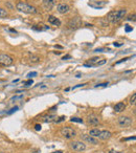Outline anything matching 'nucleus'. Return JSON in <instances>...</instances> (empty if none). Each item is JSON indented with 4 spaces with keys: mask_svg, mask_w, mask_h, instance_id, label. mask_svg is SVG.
<instances>
[{
    "mask_svg": "<svg viewBox=\"0 0 136 153\" xmlns=\"http://www.w3.org/2000/svg\"><path fill=\"white\" fill-rule=\"evenodd\" d=\"M127 11L126 10H118V11H112L107 15L106 20L109 21L110 23H117L126 16Z\"/></svg>",
    "mask_w": 136,
    "mask_h": 153,
    "instance_id": "nucleus-1",
    "label": "nucleus"
},
{
    "mask_svg": "<svg viewBox=\"0 0 136 153\" xmlns=\"http://www.w3.org/2000/svg\"><path fill=\"white\" fill-rule=\"evenodd\" d=\"M18 11H20V12H23L25 14H37L38 11L36 9L35 6L32 5H29L27 3L25 2H18L17 5H16Z\"/></svg>",
    "mask_w": 136,
    "mask_h": 153,
    "instance_id": "nucleus-2",
    "label": "nucleus"
},
{
    "mask_svg": "<svg viewBox=\"0 0 136 153\" xmlns=\"http://www.w3.org/2000/svg\"><path fill=\"white\" fill-rule=\"evenodd\" d=\"M61 134H62V136H63V137H65V139H73L75 135H76V132H75L72 128L63 127L61 129Z\"/></svg>",
    "mask_w": 136,
    "mask_h": 153,
    "instance_id": "nucleus-3",
    "label": "nucleus"
},
{
    "mask_svg": "<svg viewBox=\"0 0 136 153\" xmlns=\"http://www.w3.org/2000/svg\"><path fill=\"white\" fill-rule=\"evenodd\" d=\"M14 60L9 55H6V54H2L0 55V65L1 66H9L12 65Z\"/></svg>",
    "mask_w": 136,
    "mask_h": 153,
    "instance_id": "nucleus-4",
    "label": "nucleus"
},
{
    "mask_svg": "<svg viewBox=\"0 0 136 153\" xmlns=\"http://www.w3.org/2000/svg\"><path fill=\"white\" fill-rule=\"evenodd\" d=\"M70 147L72 148L74 151H78V152H83V151L86 150V145L83 141H71L70 143Z\"/></svg>",
    "mask_w": 136,
    "mask_h": 153,
    "instance_id": "nucleus-5",
    "label": "nucleus"
},
{
    "mask_svg": "<svg viewBox=\"0 0 136 153\" xmlns=\"http://www.w3.org/2000/svg\"><path fill=\"white\" fill-rule=\"evenodd\" d=\"M132 123H133V121H132V118H129V116H120V118H118V125L122 128L129 127V126L132 125Z\"/></svg>",
    "mask_w": 136,
    "mask_h": 153,
    "instance_id": "nucleus-6",
    "label": "nucleus"
},
{
    "mask_svg": "<svg viewBox=\"0 0 136 153\" xmlns=\"http://www.w3.org/2000/svg\"><path fill=\"white\" fill-rule=\"evenodd\" d=\"M81 25H82V21L78 17H75V18H73V19H71L70 22L68 23V26L72 29H78V27H80Z\"/></svg>",
    "mask_w": 136,
    "mask_h": 153,
    "instance_id": "nucleus-7",
    "label": "nucleus"
},
{
    "mask_svg": "<svg viewBox=\"0 0 136 153\" xmlns=\"http://www.w3.org/2000/svg\"><path fill=\"white\" fill-rule=\"evenodd\" d=\"M82 139H84V141H86L87 143H90V144H92V145H97V144H99V139H95V137H93V136H91V135L83 134V135H82Z\"/></svg>",
    "mask_w": 136,
    "mask_h": 153,
    "instance_id": "nucleus-8",
    "label": "nucleus"
},
{
    "mask_svg": "<svg viewBox=\"0 0 136 153\" xmlns=\"http://www.w3.org/2000/svg\"><path fill=\"white\" fill-rule=\"evenodd\" d=\"M55 0H43V7L46 11H51L53 9V6H55Z\"/></svg>",
    "mask_w": 136,
    "mask_h": 153,
    "instance_id": "nucleus-9",
    "label": "nucleus"
},
{
    "mask_svg": "<svg viewBox=\"0 0 136 153\" xmlns=\"http://www.w3.org/2000/svg\"><path fill=\"white\" fill-rule=\"evenodd\" d=\"M57 10H58V12L60 13V14H66V13L69 12V5H67V4H65V3H60L58 6H57Z\"/></svg>",
    "mask_w": 136,
    "mask_h": 153,
    "instance_id": "nucleus-10",
    "label": "nucleus"
},
{
    "mask_svg": "<svg viewBox=\"0 0 136 153\" xmlns=\"http://www.w3.org/2000/svg\"><path fill=\"white\" fill-rule=\"evenodd\" d=\"M111 132L110 131H107V130H103V131H101L99 132V139H103V141H106V139H110L111 137Z\"/></svg>",
    "mask_w": 136,
    "mask_h": 153,
    "instance_id": "nucleus-11",
    "label": "nucleus"
},
{
    "mask_svg": "<svg viewBox=\"0 0 136 153\" xmlns=\"http://www.w3.org/2000/svg\"><path fill=\"white\" fill-rule=\"evenodd\" d=\"M88 123H89L90 125H97L99 123V118H97V116H95V114H90L89 116H88Z\"/></svg>",
    "mask_w": 136,
    "mask_h": 153,
    "instance_id": "nucleus-12",
    "label": "nucleus"
},
{
    "mask_svg": "<svg viewBox=\"0 0 136 153\" xmlns=\"http://www.w3.org/2000/svg\"><path fill=\"white\" fill-rule=\"evenodd\" d=\"M48 22L52 25L55 26H60L61 25V21L59 20L58 18H55V16H48Z\"/></svg>",
    "mask_w": 136,
    "mask_h": 153,
    "instance_id": "nucleus-13",
    "label": "nucleus"
},
{
    "mask_svg": "<svg viewBox=\"0 0 136 153\" xmlns=\"http://www.w3.org/2000/svg\"><path fill=\"white\" fill-rule=\"evenodd\" d=\"M124 109H126V105H124V103H122V102H119V103H117V104L114 106L115 112H122Z\"/></svg>",
    "mask_w": 136,
    "mask_h": 153,
    "instance_id": "nucleus-14",
    "label": "nucleus"
},
{
    "mask_svg": "<svg viewBox=\"0 0 136 153\" xmlns=\"http://www.w3.org/2000/svg\"><path fill=\"white\" fill-rule=\"evenodd\" d=\"M55 120H57V116H55V114H49V116L43 118V122H45V123H51V122H55Z\"/></svg>",
    "mask_w": 136,
    "mask_h": 153,
    "instance_id": "nucleus-15",
    "label": "nucleus"
},
{
    "mask_svg": "<svg viewBox=\"0 0 136 153\" xmlns=\"http://www.w3.org/2000/svg\"><path fill=\"white\" fill-rule=\"evenodd\" d=\"M99 132H101V130L99 129H92V130H90L89 135L93 136V137H97L99 134Z\"/></svg>",
    "mask_w": 136,
    "mask_h": 153,
    "instance_id": "nucleus-16",
    "label": "nucleus"
},
{
    "mask_svg": "<svg viewBox=\"0 0 136 153\" xmlns=\"http://www.w3.org/2000/svg\"><path fill=\"white\" fill-rule=\"evenodd\" d=\"M6 17H7V12L4 9L0 7V18H6Z\"/></svg>",
    "mask_w": 136,
    "mask_h": 153,
    "instance_id": "nucleus-17",
    "label": "nucleus"
},
{
    "mask_svg": "<svg viewBox=\"0 0 136 153\" xmlns=\"http://www.w3.org/2000/svg\"><path fill=\"white\" fill-rule=\"evenodd\" d=\"M29 59H30V62H32V63H37V62L40 61V58H39L38 56H35V55H32Z\"/></svg>",
    "mask_w": 136,
    "mask_h": 153,
    "instance_id": "nucleus-18",
    "label": "nucleus"
},
{
    "mask_svg": "<svg viewBox=\"0 0 136 153\" xmlns=\"http://www.w3.org/2000/svg\"><path fill=\"white\" fill-rule=\"evenodd\" d=\"M135 103H136V95L135 93H133V95L131 97V99H130V104L131 105H135Z\"/></svg>",
    "mask_w": 136,
    "mask_h": 153,
    "instance_id": "nucleus-19",
    "label": "nucleus"
},
{
    "mask_svg": "<svg viewBox=\"0 0 136 153\" xmlns=\"http://www.w3.org/2000/svg\"><path fill=\"white\" fill-rule=\"evenodd\" d=\"M71 122H76V123H83V120L80 118H71V120H70Z\"/></svg>",
    "mask_w": 136,
    "mask_h": 153,
    "instance_id": "nucleus-20",
    "label": "nucleus"
},
{
    "mask_svg": "<svg viewBox=\"0 0 136 153\" xmlns=\"http://www.w3.org/2000/svg\"><path fill=\"white\" fill-rule=\"evenodd\" d=\"M21 99H23V95H19V97H14V98L11 100V102H14V101H17V100H21Z\"/></svg>",
    "mask_w": 136,
    "mask_h": 153,
    "instance_id": "nucleus-21",
    "label": "nucleus"
},
{
    "mask_svg": "<svg viewBox=\"0 0 136 153\" xmlns=\"http://www.w3.org/2000/svg\"><path fill=\"white\" fill-rule=\"evenodd\" d=\"M124 29H126V32H132V31H133V29H132V26H130V25H126V27H124Z\"/></svg>",
    "mask_w": 136,
    "mask_h": 153,
    "instance_id": "nucleus-22",
    "label": "nucleus"
},
{
    "mask_svg": "<svg viewBox=\"0 0 136 153\" xmlns=\"http://www.w3.org/2000/svg\"><path fill=\"white\" fill-rule=\"evenodd\" d=\"M66 118V116H61V118H59V120H55V123H60V122H62V121H64Z\"/></svg>",
    "mask_w": 136,
    "mask_h": 153,
    "instance_id": "nucleus-23",
    "label": "nucleus"
},
{
    "mask_svg": "<svg viewBox=\"0 0 136 153\" xmlns=\"http://www.w3.org/2000/svg\"><path fill=\"white\" fill-rule=\"evenodd\" d=\"M35 75H37V72H29L28 75H27V77H28V78H32V77H35Z\"/></svg>",
    "mask_w": 136,
    "mask_h": 153,
    "instance_id": "nucleus-24",
    "label": "nucleus"
},
{
    "mask_svg": "<svg viewBox=\"0 0 136 153\" xmlns=\"http://www.w3.org/2000/svg\"><path fill=\"white\" fill-rule=\"evenodd\" d=\"M128 20H133V21H135V14H133V15H131V16H129V18H128Z\"/></svg>",
    "mask_w": 136,
    "mask_h": 153,
    "instance_id": "nucleus-25",
    "label": "nucleus"
},
{
    "mask_svg": "<svg viewBox=\"0 0 136 153\" xmlns=\"http://www.w3.org/2000/svg\"><path fill=\"white\" fill-rule=\"evenodd\" d=\"M24 84H25L26 86H29V85H32V80H28V81L25 82Z\"/></svg>",
    "mask_w": 136,
    "mask_h": 153,
    "instance_id": "nucleus-26",
    "label": "nucleus"
},
{
    "mask_svg": "<svg viewBox=\"0 0 136 153\" xmlns=\"http://www.w3.org/2000/svg\"><path fill=\"white\" fill-rule=\"evenodd\" d=\"M35 129L37 130V131H39V130H41V125H39V124H37L35 126Z\"/></svg>",
    "mask_w": 136,
    "mask_h": 153,
    "instance_id": "nucleus-27",
    "label": "nucleus"
},
{
    "mask_svg": "<svg viewBox=\"0 0 136 153\" xmlns=\"http://www.w3.org/2000/svg\"><path fill=\"white\" fill-rule=\"evenodd\" d=\"M109 153H124V152H120V151H116V150H110Z\"/></svg>",
    "mask_w": 136,
    "mask_h": 153,
    "instance_id": "nucleus-28",
    "label": "nucleus"
},
{
    "mask_svg": "<svg viewBox=\"0 0 136 153\" xmlns=\"http://www.w3.org/2000/svg\"><path fill=\"white\" fill-rule=\"evenodd\" d=\"M85 84H80V85H76V86L73 87V89H75V88H78V87H81V86H84Z\"/></svg>",
    "mask_w": 136,
    "mask_h": 153,
    "instance_id": "nucleus-29",
    "label": "nucleus"
},
{
    "mask_svg": "<svg viewBox=\"0 0 136 153\" xmlns=\"http://www.w3.org/2000/svg\"><path fill=\"white\" fill-rule=\"evenodd\" d=\"M114 46H122V43H117V42H115V43H114Z\"/></svg>",
    "mask_w": 136,
    "mask_h": 153,
    "instance_id": "nucleus-30",
    "label": "nucleus"
},
{
    "mask_svg": "<svg viewBox=\"0 0 136 153\" xmlns=\"http://www.w3.org/2000/svg\"><path fill=\"white\" fill-rule=\"evenodd\" d=\"M69 58H70V56H65V57L63 58V60H65V59H69Z\"/></svg>",
    "mask_w": 136,
    "mask_h": 153,
    "instance_id": "nucleus-31",
    "label": "nucleus"
},
{
    "mask_svg": "<svg viewBox=\"0 0 136 153\" xmlns=\"http://www.w3.org/2000/svg\"><path fill=\"white\" fill-rule=\"evenodd\" d=\"M52 153H63L62 151H60V150H58V151H55V152H52Z\"/></svg>",
    "mask_w": 136,
    "mask_h": 153,
    "instance_id": "nucleus-32",
    "label": "nucleus"
},
{
    "mask_svg": "<svg viewBox=\"0 0 136 153\" xmlns=\"http://www.w3.org/2000/svg\"><path fill=\"white\" fill-rule=\"evenodd\" d=\"M0 153H5L4 151H2V150H0Z\"/></svg>",
    "mask_w": 136,
    "mask_h": 153,
    "instance_id": "nucleus-33",
    "label": "nucleus"
}]
</instances>
